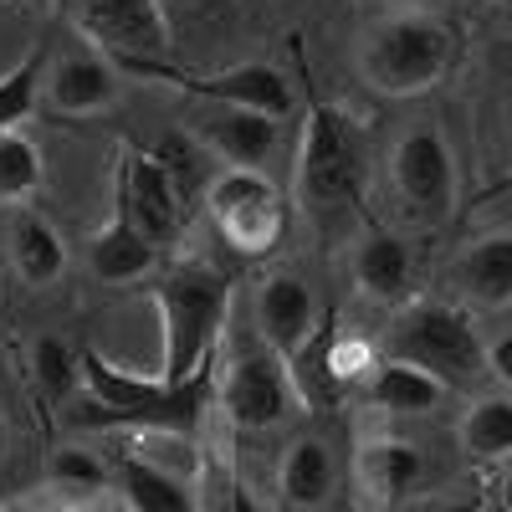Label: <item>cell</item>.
Returning <instances> with one entry per match:
<instances>
[{"label":"cell","mask_w":512,"mask_h":512,"mask_svg":"<svg viewBox=\"0 0 512 512\" xmlns=\"http://www.w3.org/2000/svg\"><path fill=\"white\" fill-rule=\"evenodd\" d=\"M154 308H159V379H190L216 364L226 313H231V277L210 262H169L154 272Z\"/></svg>","instance_id":"cell-1"},{"label":"cell","mask_w":512,"mask_h":512,"mask_svg":"<svg viewBox=\"0 0 512 512\" xmlns=\"http://www.w3.org/2000/svg\"><path fill=\"white\" fill-rule=\"evenodd\" d=\"M82 390L93 400V420L103 425H134V431L154 436H190L205 405H210V384H216V364H205L190 379H159V374H128L98 349H82Z\"/></svg>","instance_id":"cell-2"},{"label":"cell","mask_w":512,"mask_h":512,"mask_svg":"<svg viewBox=\"0 0 512 512\" xmlns=\"http://www.w3.org/2000/svg\"><path fill=\"white\" fill-rule=\"evenodd\" d=\"M369 185V144L364 128L328 98L308 103V123L292 159V200L318 221H338L364 200Z\"/></svg>","instance_id":"cell-3"},{"label":"cell","mask_w":512,"mask_h":512,"mask_svg":"<svg viewBox=\"0 0 512 512\" xmlns=\"http://www.w3.org/2000/svg\"><path fill=\"white\" fill-rule=\"evenodd\" d=\"M456 72V36L431 11H384L359 36V77L379 98H425Z\"/></svg>","instance_id":"cell-4"},{"label":"cell","mask_w":512,"mask_h":512,"mask_svg":"<svg viewBox=\"0 0 512 512\" xmlns=\"http://www.w3.org/2000/svg\"><path fill=\"white\" fill-rule=\"evenodd\" d=\"M118 77H139L154 88L185 93L205 108H241V113H262V118H287L297 93L277 62H236V67H180L169 57H108Z\"/></svg>","instance_id":"cell-5"},{"label":"cell","mask_w":512,"mask_h":512,"mask_svg":"<svg viewBox=\"0 0 512 512\" xmlns=\"http://www.w3.org/2000/svg\"><path fill=\"white\" fill-rule=\"evenodd\" d=\"M384 359H405L425 374H436L446 390L482 374V333L461 308L446 303H405L384 328Z\"/></svg>","instance_id":"cell-6"},{"label":"cell","mask_w":512,"mask_h":512,"mask_svg":"<svg viewBox=\"0 0 512 512\" xmlns=\"http://www.w3.org/2000/svg\"><path fill=\"white\" fill-rule=\"evenodd\" d=\"M205 210L236 256H267L287 236L292 200L267 169H216L205 180Z\"/></svg>","instance_id":"cell-7"},{"label":"cell","mask_w":512,"mask_h":512,"mask_svg":"<svg viewBox=\"0 0 512 512\" xmlns=\"http://www.w3.org/2000/svg\"><path fill=\"white\" fill-rule=\"evenodd\" d=\"M113 216H123L159 256H169V251L180 246V231H185L190 205H185L175 175H169V169L159 164L154 149H139V144H123V149H118V169H113Z\"/></svg>","instance_id":"cell-8"},{"label":"cell","mask_w":512,"mask_h":512,"mask_svg":"<svg viewBox=\"0 0 512 512\" xmlns=\"http://www.w3.org/2000/svg\"><path fill=\"white\" fill-rule=\"evenodd\" d=\"M390 180H395L400 205L415 221H425V226L451 221V210H456V154H451V144L436 123H415L400 134L395 159H390Z\"/></svg>","instance_id":"cell-9"},{"label":"cell","mask_w":512,"mask_h":512,"mask_svg":"<svg viewBox=\"0 0 512 512\" xmlns=\"http://www.w3.org/2000/svg\"><path fill=\"white\" fill-rule=\"evenodd\" d=\"M62 6L103 57H169L175 47V26L159 0H62Z\"/></svg>","instance_id":"cell-10"},{"label":"cell","mask_w":512,"mask_h":512,"mask_svg":"<svg viewBox=\"0 0 512 512\" xmlns=\"http://www.w3.org/2000/svg\"><path fill=\"white\" fill-rule=\"evenodd\" d=\"M221 405H226L236 431H272V425H287L292 410H297L287 364L267 344L236 349V359L226 364V379H221Z\"/></svg>","instance_id":"cell-11"},{"label":"cell","mask_w":512,"mask_h":512,"mask_svg":"<svg viewBox=\"0 0 512 512\" xmlns=\"http://www.w3.org/2000/svg\"><path fill=\"white\" fill-rule=\"evenodd\" d=\"M123 77L103 52H72L62 62H47V82H41V108L57 118H98L118 103Z\"/></svg>","instance_id":"cell-12"},{"label":"cell","mask_w":512,"mask_h":512,"mask_svg":"<svg viewBox=\"0 0 512 512\" xmlns=\"http://www.w3.org/2000/svg\"><path fill=\"white\" fill-rule=\"evenodd\" d=\"M318 323V297L297 272H272L256 282V328H262V344L287 359Z\"/></svg>","instance_id":"cell-13"},{"label":"cell","mask_w":512,"mask_h":512,"mask_svg":"<svg viewBox=\"0 0 512 512\" xmlns=\"http://www.w3.org/2000/svg\"><path fill=\"white\" fill-rule=\"evenodd\" d=\"M354 287L379 308L415 303V251L400 231H364L354 246Z\"/></svg>","instance_id":"cell-14"},{"label":"cell","mask_w":512,"mask_h":512,"mask_svg":"<svg viewBox=\"0 0 512 512\" xmlns=\"http://www.w3.org/2000/svg\"><path fill=\"white\" fill-rule=\"evenodd\" d=\"M195 139L226 169H262L272 159V149H277V118L241 113V108H200Z\"/></svg>","instance_id":"cell-15"},{"label":"cell","mask_w":512,"mask_h":512,"mask_svg":"<svg viewBox=\"0 0 512 512\" xmlns=\"http://www.w3.org/2000/svg\"><path fill=\"white\" fill-rule=\"evenodd\" d=\"M456 287H461V297L472 308L502 313L512 303V236L507 231H492V236L472 241V251H461Z\"/></svg>","instance_id":"cell-16"},{"label":"cell","mask_w":512,"mask_h":512,"mask_svg":"<svg viewBox=\"0 0 512 512\" xmlns=\"http://www.w3.org/2000/svg\"><path fill=\"white\" fill-rule=\"evenodd\" d=\"M364 400L384 415H431L446 405V384L436 374H425L405 359H384L374 364V374L364 379Z\"/></svg>","instance_id":"cell-17"},{"label":"cell","mask_w":512,"mask_h":512,"mask_svg":"<svg viewBox=\"0 0 512 512\" xmlns=\"http://www.w3.org/2000/svg\"><path fill=\"white\" fill-rule=\"evenodd\" d=\"M333 451L318 436H292L277 461V492L292 512H318L333 497Z\"/></svg>","instance_id":"cell-18"},{"label":"cell","mask_w":512,"mask_h":512,"mask_svg":"<svg viewBox=\"0 0 512 512\" xmlns=\"http://www.w3.org/2000/svg\"><path fill=\"white\" fill-rule=\"evenodd\" d=\"M6 246H11V267L26 287L47 292L67 277V246L62 236L36 216V210H16L11 216V231H6Z\"/></svg>","instance_id":"cell-19"},{"label":"cell","mask_w":512,"mask_h":512,"mask_svg":"<svg viewBox=\"0 0 512 512\" xmlns=\"http://www.w3.org/2000/svg\"><path fill=\"white\" fill-rule=\"evenodd\" d=\"M88 267H93L98 282H108V287H128V282L154 277V272L164 267V256H159L134 226H128L123 216H113V221L88 241Z\"/></svg>","instance_id":"cell-20"},{"label":"cell","mask_w":512,"mask_h":512,"mask_svg":"<svg viewBox=\"0 0 512 512\" xmlns=\"http://www.w3.org/2000/svg\"><path fill=\"white\" fill-rule=\"evenodd\" d=\"M425 477V456L400 441V436H374L359 446V482L379 497V502H400L405 492H415Z\"/></svg>","instance_id":"cell-21"},{"label":"cell","mask_w":512,"mask_h":512,"mask_svg":"<svg viewBox=\"0 0 512 512\" xmlns=\"http://www.w3.org/2000/svg\"><path fill=\"white\" fill-rule=\"evenodd\" d=\"M113 472H118V492H123L128 512H200L195 492L169 466H159L149 456H123Z\"/></svg>","instance_id":"cell-22"},{"label":"cell","mask_w":512,"mask_h":512,"mask_svg":"<svg viewBox=\"0 0 512 512\" xmlns=\"http://www.w3.org/2000/svg\"><path fill=\"white\" fill-rule=\"evenodd\" d=\"M461 451L472 456L477 466H502L507 461V451H512V405H507V395H492V400L466 410Z\"/></svg>","instance_id":"cell-23"},{"label":"cell","mask_w":512,"mask_h":512,"mask_svg":"<svg viewBox=\"0 0 512 512\" xmlns=\"http://www.w3.org/2000/svg\"><path fill=\"white\" fill-rule=\"evenodd\" d=\"M41 82H47V47L0 72V134H21V123L41 108Z\"/></svg>","instance_id":"cell-24"},{"label":"cell","mask_w":512,"mask_h":512,"mask_svg":"<svg viewBox=\"0 0 512 512\" xmlns=\"http://www.w3.org/2000/svg\"><path fill=\"white\" fill-rule=\"evenodd\" d=\"M41 149L26 134H0V205L6 210H26V200L41 190Z\"/></svg>","instance_id":"cell-25"},{"label":"cell","mask_w":512,"mask_h":512,"mask_svg":"<svg viewBox=\"0 0 512 512\" xmlns=\"http://www.w3.org/2000/svg\"><path fill=\"white\" fill-rule=\"evenodd\" d=\"M374 364H379L374 338L344 333V328L333 323V333H328V379H333V390H338V395L364 390V379L374 374Z\"/></svg>","instance_id":"cell-26"},{"label":"cell","mask_w":512,"mask_h":512,"mask_svg":"<svg viewBox=\"0 0 512 512\" xmlns=\"http://www.w3.org/2000/svg\"><path fill=\"white\" fill-rule=\"evenodd\" d=\"M31 374H36V384H41V395H52V400L82 390L77 349L67 344V338H57V333H41L36 344H31Z\"/></svg>","instance_id":"cell-27"},{"label":"cell","mask_w":512,"mask_h":512,"mask_svg":"<svg viewBox=\"0 0 512 512\" xmlns=\"http://www.w3.org/2000/svg\"><path fill=\"white\" fill-rule=\"evenodd\" d=\"M159 11L169 16V26H175V21H205V26H216V21H231L236 16V0H159Z\"/></svg>","instance_id":"cell-28"},{"label":"cell","mask_w":512,"mask_h":512,"mask_svg":"<svg viewBox=\"0 0 512 512\" xmlns=\"http://www.w3.org/2000/svg\"><path fill=\"white\" fill-rule=\"evenodd\" d=\"M52 466H57V477H62V482H77V487H103V461H98V456H88V451H62Z\"/></svg>","instance_id":"cell-29"},{"label":"cell","mask_w":512,"mask_h":512,"mask_svg":"<svg viewBox=\"0 0 512 512\" xmlns=\"http://www.w3.org/2000/svg\"><path fill=\"white\" fill-rule=\"evenodd\" d=\"M431 6H441V0H395V11H431Z\"/></svg>","instance_id":"cell-30"},{"label":"cell","mask_w":512,"mask_h":512,"mask_svg":"<svg viewBox=\"0 0 512 512\" xmlns=\"http://www.w3.org/2000/svg\"><path fill=\"white\" fill-rule=\"evenodd\" d=\"M441 512H487V507H482V502H472V497H466V502H446Z\"/></svg>","instance_id":"cell-31"},{"label":"cell","mask_w":512,"mask_h":512,"mask_svg":"<svg viewBox=\"0 0 512 512\" xmlns=\"http://www.w3.org/2000/svg\"><path fill=\"white\" fill-rule=\"evenodd\" d=\"M6 446H11V431H6V420H0V461H6Z\"/></svg>","instance_id":"cell-32"},{"label":"cell","mask_w":512,"mask_h":512,"mask_svg":"<svg viewBox=\"0 0 512 512\" xmlns=\"http://www.w3.org/2000/svg\"><path fill=\"white\" fill-rule=\"evenodd\" d=\"M11 6H21V0H0V11H11Z\"/></svg>","instance_id":"cell-33"},{"label":"cell","mask_w":512,"mask_h":512,"mask_svg":"<svg viewBox=\"0 0 512 512\" xmlns=\"http://www.w3.org/2000/svg\"><path fill=\"white\" fill-rule=\"evenodd\" d=\"M472 6H502V0H472Z\"/></svg>","instance_id":"cell-34"},{"label":"cell","mask_w":512,"mask_h":512,"mask_svg":"<svg viewBox=\"0 0 512 512\" xmlns=\"http://www.w3.org/2000/svg\"><path fill=\"white\" fill-rule=\"evenodd\" d=\"M52 512H82V507H52Z\"/></svg>","instance_id":"cell-35"}]
</instances>
